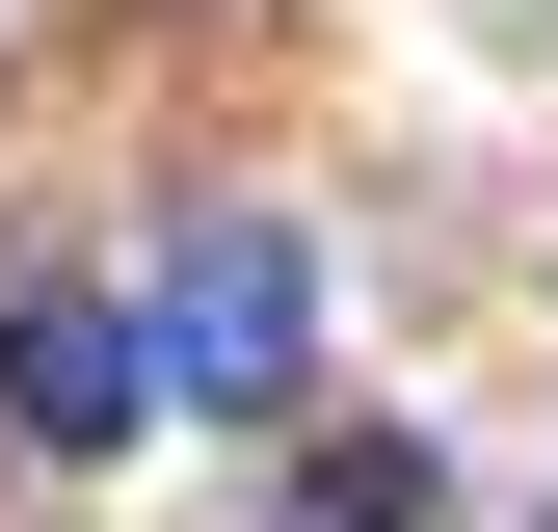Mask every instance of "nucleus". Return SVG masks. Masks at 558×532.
I'll return each instance as SVG.
<instances>
[{"label": "nucleus", "instance_id": "f03ea898", "mask_svg": "<svg viewBox=\"0 0 558 532\" xmlns=\"http://www.w3.org/2000/svg\"><path fill=\"white\" fill-rule=\"evenodd\" d=\"M0 426L27 452H133L160 426V399H133V293H27L0 319Z\"/></svg>", "mask_w": 558, "mask_h": 532}, {"label": "nucleus", "instance_id": "f257e3e1", "mask_svg": "<svg viewBox=\"0 0 558 532\" xmlns=\"http://www.w3.org/2000/svg\"><path fill=\"white\" fill-rule=\"evenodd\" d=\"M293 373H319V240H293V214H186V240H160V293H133V399L266 426Z\"/></svg>", "mask_w": 558, "mask_h": 532}]
</instances>
